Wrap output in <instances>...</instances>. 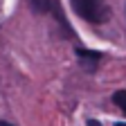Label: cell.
I'll list each match as a JSON object with an SVG mask.
<instances>
[{
	"label": "cell",
	"instance_id": "obj_3",
	"mask_svg": "<svg viewBox=\"0 0 126 126\" xmlns=\"http://www.w3.org/2000/svg\"><path fill=\"white\" fill-rule=\"evenodd\" d=\"M113 104L126 115V90H117V92L113 94Z\"/></svg>",
	"mask_w": 126,
	"mask_h": 126
},
{
	"label": "cell",
	"instance_id": "obj_4",
	"mask_svg": "<svg viewBox=\"0 0 126 126\" xmlns=\"http://www.w3.org/2000/svg\"><path fill=\"white\" fill-rule=\"evenodd\" d=\"M77 56L79 59H81V61H90V65H92V63H97L99 61V52H86V50H77Z\"/></svg>",
	"mask_w": 126,
	"mask_h": 126
},
{
	"label": "cell",
	"instance_id": "obj_2",
	"mask_svg": "<svg viewBox=\"0 0 126 126\" xmlns=\"http://www.w3.org/2000/svg\"><path fill=\"white\" fill-rule=\"evenodd\" d=\"M29 5L36 14H47L52 9V0H29Z\"/></svg>",
	"mask_w": 126,
	"mask_h": 126
},
{
	"label": "cell",
	"instance_id": "obj_1",
	"mask_svg": "<svg viewBox=\"0 0 126 126\" xmlns=\"http://www.w3.org/2000/svg\"><path fill=\"white\" fill-rule=\"evenodd\" d=\"M70 2L79 18L92 25H101L110 18V7L106 5V0H70Z\"/></svg>",
	"mask_w": 126,
	"mask_h": 126
},
{
	"label": "cell",
	"instance_id": "obj_6",
	"mask_svg": "<svg viewBox=\"0 0 126 126\" xmlns=\"http://www.w3.org/2000/svg\"><path fill=\"white\" fill-rule=\"evenodd\" d=\"M115 126H126V124H124V122H119V124H115Z\"/></svg>",
	"mask_w": 126,
	"mask_h": 126
},
{
	"label": "cell",
	"instance_id": "obj_5",
	"mask_svg": "<svg viewBox=\"0 0 126 126\" xmlns=\"http://www.w3.org/2000/svg\"><path fill=\"white\" fill-rule=\"evenodd\" d=\"M0 126H11V124H7V122H0Z\"/></svg>",
	"mask_w": 126,
	"mask_h": 126
}]
</instances>
